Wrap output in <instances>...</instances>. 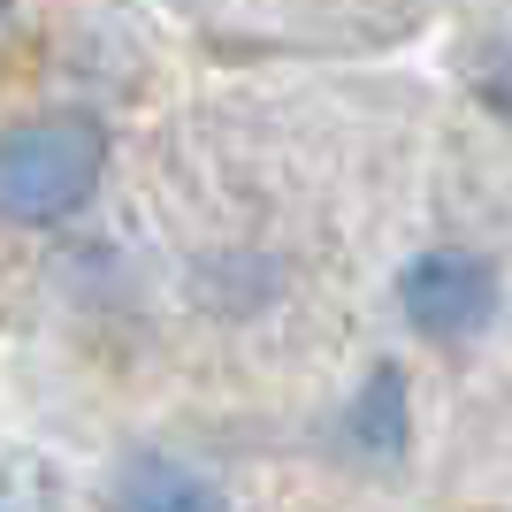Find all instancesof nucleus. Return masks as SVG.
<instances>
[{
  "label": "nucleus",
  "mask_w": 512,
  "mask_h": 512,
  "mask_svg": "<svg viewBox=\"0 0 512 512\" xmlns=\"http://www.w3.org/2000/svg\"><path fill=\"white\" fill-rule=\"evenodd\" d=\"M107 138L92 115H39L0 130V222H62L92 199Z\"/></svg>",
  "instance_id": "nucleus-1"
},
{
  "label": "nucleus",
  "mask_w": 512,
  "mask_h": 512,
  "mask_svg": "<svg viewBox=\"0 0 512 512\" xmlns=\"http://www.w3.org/2000/svg\"><path fill=\"white\" fill-rule=\"evenodd\" d=\"M398 299H406V321L421 337H474L497 306V276H490L482 253L444 245V253H421L406 276H398Z\"/></svg>",
  "instance_id": "nucleus-2"
},
{
  "label": "nucleus",
  "mask_w": 512,
  "mask_h": 512,
  "mask_svg": "<svg viewBox=\"0 0 512 512\" xmlns=\"http://www.w3.org/2000/svg\"><path fill=\"white\" fill-rule=\"evenodd\" d=\"M123 512H222V490H214L199 467L169 459V451H138L123 467V490H115Z\"/></svg>",
  "instance_id": "nucleus-3"
},
{
  "label": "nucleus",
  "mask_w": 512,
  "mask_h": 512,
  "mask_svg": "<svg viewBox=\"0 0 512 512\" xmlns=\"http://www.w3.org/2000/svg\"><path fill=\"white\" fill-rule=\"evenodd\" d=\"M344 436H352V451H367V459H390V451L406 444V375H398V367H375V375H367V390L352 398V413H344Z\"/></svg>",
  "instance_id": "nucleus-4"
},
{
  "label": "nucleus",
  "mask_w": 512,
  "mask_h": 512,
  "mask_svg": "<svg viewBox=\"0 0 512 512\" xmlns=\"http://www.w3.org/2000/svg\"><path fill=\"white\" fill-rule=\"evenodd\" d=\"M46 467H8L0 474V512H46Z\"/></svg>",
  "instance_id": "nucleus-5"
}]
</instances>
